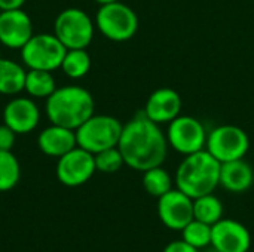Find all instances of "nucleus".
Segmentation results:
<instances>
[{
  "label": "nucleus",
  "instance_id": "1",
  "mask_svg": "<svg viewBox=\"0 0 254 252\" xmlns=\"http://www.w3.org/2000/svg\"><path fill=\"white\" fill-rule=\"evenodd\" d=\"M118 149L127 166L144 172L162 166L168 153V140L156 122L150 120L144 111H138L124 125Z\"/></svg>",
  "mask_w": 254,
  "mask_h": 252
},
{
  "label": "nucleus",
  "instance_id": "2",
  "mask_svg": "<svg viewBox=\"0 0 254 252\" xmlns=\"http://www.w3.org/2000/svg\"><path fill=\"white\" fill-rule=\"evenodd\" d=\"M95 110L92 94L77 85L57 88L46 98V116L51 123L76 131Z\"/></svg>",
  "mask_w": 254,
  "mask_h": 252
},
{
  "label": "nucleus",
  "instance_id": "3",
  "mask_svg": "<svg viewBox=\"0 0 254 252\" xmlns=\"http://www.w3.org/2000/svg\"><path fill=\"white\" fill-rule=\"evenodd\" d=\"M220 166L205 149L188 154L176 171V186L192 199L210 195L220 186Z\"/></svg>",
  "mask_w": 254,
  "mask_h": 252
},
{
  "label": "nucleus",
  "instance_id": "4",
  "mask_svg": "<svg viewBox=\"0 0 254 252\" xmlns=\"http://www.w3.org/2000/svg\"><path fill=\"white\" fill-rule=\"evenodd\" d=\"M95 27L112 42L131 40L138 30V16L132 7L121 0L100 4L95 13Z\"/></svg>",
  "mask_w": 254,
  "mask_h": 252
},
{
  "label": "nucleus",
  "instance_id": "5",
  "mask_svg": "<svg viewBox=\"0 0 254 252\" xmlns=\"http://www.w3.org/2000/svg\"><path fill=\"white\" fill-rule=\"evenodd\" d=\"M124 125L109 114H92L76 129L77 146L95 154L106 149L118 147Z\"/></svg>",
  "mask_w": 254,
  "mask_h": 252
},
{
  "label": "nucleus",
  "instance_id": "6",
  "mask_svg": "<svg viewBox=\"0 0 254 252\" xmlns=\"http://www.w3.org/2000/svg\"><path fill=\"white\" fill-rule=\"evenodd\" d=\"M95 33V21L79 7L61 10L54 22V34L67 49H86Z\"/></svg>",
  "mask_w": 254,
  "mask_h": 252
},
{
  "label": "nucleus",
  "instance_id": "7",
  "mask_svg": "<svg viewBox=\"0 0 254 252\" xmlns=\"http://www.w3.org/2000/svg\"><path fill=\"white\" fill-rule=\"evenodd\" d=\"M19 50L21 61L28 70L55 71L61 67L67 48L54 33H39L33 34Z\"/></svg>",
  "mask_w": 254,
  "mask_h": 252
},
{
  "label": "nucleus",
  "instance_id": "8",
  "mask_svg": "<svg viewBox=\"0 0 254 252\" xmlns=\"http://www.w3.org/2000/svg\"><path fill=\"white\" fill-rule=\"evenodd\" d=\"M250 149L247 132L237 125H220L207 135L205 150L220 163L244 159Z\"/></svg>",
  "mask_w": 254,
  "mask_h": 252
},
{
  "label": "nucleus",
  "instance_id": "9",
  "mask_svg": "<svg viewBox=\"0 0 254 252\" xmlns=\"http://www.w3.org/2000/svg\"><path fill=\"white\" fill-rule=\"evenodd\" d=\"M165 135L168 146H171L177 153L188 156L205 149L208 134L201 120L193 116L180 114L168 123Z\"/></svg>",
  "mask_w": 254,
  "mask_h": 252
},
{
  "label": "nucleus",
  "instance_id": "10",
  "mask_svg": "<svg viewBox=\"0 0 254 252\" xmlns=\"http://www.w3.org/2000/svg\"><path fill=\"white\" fill-rule=\"evenodd\" d=\"M95 172L94 154L79 146L58 157L57 178L67 187H79L88 183Z\"/></svg>",
  "mask_w": 254,
  "mask_h": 252
},
{
  "label": "nucleus",
  "instance_id": "11",
  "mask_svg": "<svg viewBox=\"0 0 254 252\" xmlns=\"http://www.w3.org/2000/svg\"><path fill=\"white\" fill-rule=\"evenodd\" d=\"M158 217L170 230L182 232L193 220V199L177 187L171 189L158 198Z\"/></svg>",
  "mask_w": 254,
  "mask_h": 252
},
{
  "label": "nucleus",
  "instance_id": "12",
  "mask_svg": "<svg viewBox=\"0 0 254 252\" xmlns=\"http://www.w3.org/2000/svg\"><path fill=\"white\" fill-rule=\"evenodd\" d=\"M3 123L16 135L33 132L40 123V108L31 97L15 95L3 108Z\"/></svg>",
  "mask_w": 254,
  "mask_h": 252
},
{
  "label": "nucleus",
  "instance_id": "13",
  "mask_svg": "<svg viewBox=\"0 0 254 252\" xmlns=\"http://www.w3.org/2000/svg\"><path fill=\"white\" fill-rule=\"evenodd\" d=\"M211 247L220 252H249L252 235L243 223L222 218L211 226Z\"/></svg>",
  "mask_w": 254,
  "mask_h": 252
},
{
  "label": "nucleus",
  "instance_id": "14",
  "mask_svg": "<svg viewBox=\"0 0 254 252\" xmlns=\"http://www.w3.org/2000/svg\"><path fill=\"white\" fill-rule=\"evenodd\" d=\"M34 34L30 15L22 9L0 12V43L9 49H21Z\"/></svg>",
  "mask_w": 254,
  "mask_h": 252
},
{
  "label": "nucleus",
  "instance_id": "15",
  "mask_svg": "<svg viewBox=\"0 0 254 252\" xmlns=\"http://www.w3.org/2000/svg\"><path fill=\"white\" fill-rule=\"evenodd\" d=\"M182 107L183 101L177 91L171 88H159L149 95L143 111L150 120L162 125L170 123L180 116Z\"/></svg>",
  "mask_w": 254,
  "mask_h": 252
},
{
  "label": "nucleus",
  "instance_id": "16",
  "mask_svg": "<svg viewBox=\"0 0 254 252\" xmlns=\"http://www.w3.org/2000/svg\"><path fill=\"white\" fill-rule=\"evenodd\" d=\"M39 150L49 157H61L74 147H77L76 131L51 123L37 135Z\"/></svg>",
  "mask_w": 254,
  "mask_h": 252
},
{
  "label": "nucleus",
  "instance_id": "17",
  "mask_svg": "<svg viewBox=\"0 0 254 252\" xmlns=\"http://www.w3.org/2000/svg\"><path fill=\"white\" fill-rule=\"evenodd\" d=\"M254 171L244 159L225 162L220 166V186L231 193H244L252 189Z\"/></svg>",
  "mask_w": 254,
  "mask_h": 252
},
{
  "label": "nucleus",
  "instance_id": "18",
  "mask_svg": "<svg viewBox=\"0 0 254 252\" xmlns=\"http://www.w3.org/2000/svg\"><path fill=\"white\" fill-rule=\"evenodd\" d=\"M27 70L22 64L0 56V94L15 97L24 91Z\"/></svg>",
  "mask_w": 254,
  "mask_h": 252
},
{
  "label": "nucleus",
  "instance_id": "19",
  "mask_svg": "<svg viewBox=\"0 0 254 252\" xmlns=\"http://www.w3.org/2000/svg\"><path fill=\"white\" fill-rule=\"evenodd\" d=\"M57 89V82L52 71L27 70L24 92L31 98H48Z\"/></svg>",
  "mask_w": 254,
  "mask_h": 252
},
{
  "label": "nucleus",
  "instance_id": "20",
  "mask_svg": "<svg viewBox=\"0 0 254 252\" xmlns=\"http://www.w3.org/2000/svg\"><path fill=\"white\" fill-rule=\"evenodd\" d=\"M193 218L208 226H214L223 218L222 201L213 193L193 199Z\"/></svg>",
  "mask_w": 254,
  "mask_h": 252
},
{
  "label": "nucleus",
  "instance_id": "21",
  "mask_svg": "<svg viewBox=\"0 0 254 252\" xmlns=\"http://www.w3.org/2000/svg\"><path fill=\"white\" fill-rule=\"evenodd\" d=\"M60 70H63L68 79L79 80L89 73L91 56L86 49H67Z\"/></svg>",
  "mask_w": 254,
  "mask_h": 252
},
{
  "label": "nucleus",
  "instance_id": "22",
  "mask_svg": "<svg viewBox=\"0 0 254 252\" xmlns=\"http://www.w3.org/2000/svg\"><path fill=\"white\" fill-rule=\"evenodd\" d=\"M141 181L144 190L153 198H161L173 189V178L162 166H155L144 171Z\"/></svg>",
  "mask_w": 254,
  "mask_h": 252
},
{
  "label": "nucleus",
  "instance_id": "23",
  "mask_svg": "<svg viewBox=\"0 0 254 252\" xmlns=\"http://www.w3.org/2000/svg\"><path fill=\"white\" fill-rule=\"evenodd\" d=\"M21 178V165L12 150H0V193L12 190Z\"/></svg>",
  "mask_w": 254,
  "mask_h": 252
},
{
  "label": "nucleus",
  "instance_id": "24",
  "mask_svg": "<svg viewBox=\"0 0 254 252\" xmlns=\"http://www.w3.org/2000/svg\"><path fill=\"white\" fill-rule=\"evenodd\" d=\"M182 239L199 251L205 250V248L211 247V226L193 218L182 230Z\"/></svg>",
  "mask_w": 254,
  "mask_h": 252
},
{
  "label": "nucleus",
  "instance_id": "25",
  "mask_svg": "<svg viewBox=\"0 0 254 252\" xmlns=\"http://www.w3.org/2000/svg\"><path fill=\"white\" fill-rule=\"evenodd\" d=\"M94 160H95L97 171H100L103 174H115L125 165L124 156L118 147L106 149L103 151L95 153Z\"/></svg>",
  "mask_w": 254,
  "mask_h": 252
},
{
  "label": "nucleus",
  "instance_id": "26",
  "mask_svg": "<svg viewBox=\"0 0 254 252\" xmlns=\"http://www.w3.org/2000/svg\"><path fill=\"white\" fill-rule=\"evenodd\" d=\"M16 134L4 123L0 125V150H12L15 146Z\"/></svg>",
  "mask_w": 254,
  "mask_h": 252
},
{
  "label": "nucleus",
  "instance_id": "27",
  "mask_svg": "<svg viewBox=\"0 0 254 252\" xmlns=\"http://www.w3.org/2000/svg\"><path fill=\"white\" fill-rule=\"evenodd\" d=\"M162 252H199V250H196L195 247L189 245L186 241L179 239V241H173L170 242Z\"/></svg>",
  "mask_w": 254,
  "mask_h": 252
},
{
  "label": "nucleus",
  "instance_id": "28",
  "mask_svg": "<svg viewBox=\"0 0 254 252\" xmlns=\"http://www.w3.org/2000/svg\"><path fill=\"white\" fill-rule=\"evenodd\" d=\"M27 0H0V12L1 10H15L22 9Z\"/></svg>",
  "mask_w": 254,
  "mask_h": 252
},
{
  "label": "nucleus",
  "instance_id": "29",
  "mask_svg": "<svg viewBox=\"0 0 254 252\" xmlns=\"http://www.w3.org/2000/svg\"><path fill=\"white\" fill-rule=\"evenodd\" d=\"M98 4H104V3H110V1H116V0H95Z\"/></svg>",
  "mask_w": 254,
  "mask_h": 252
},
{
  "label": "nucleus",
  "instance_id": "30",
  "mask_svg": "<svg viewBox=\"0 0 254 252\" xmlns=\"http://www.w3.org/2000/svg\"><path fill=\"white\" fill-rule=\"evenodd\" d=\"M205 252H220V251H217V250H214L213 247H210V248H208Z\"/></svg>",
  "mask_w": 254,
  "mask_h": 252
}]
</instances>
